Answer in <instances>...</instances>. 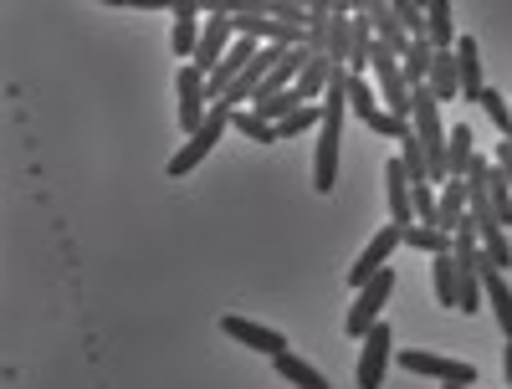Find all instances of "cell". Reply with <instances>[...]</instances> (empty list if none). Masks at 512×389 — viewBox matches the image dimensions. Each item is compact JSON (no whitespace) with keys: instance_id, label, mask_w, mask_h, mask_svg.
Instances as JSON below:
<instances>
[{"instance_id":"1","label":"cell","mask_w":512,"mask_h":389,"mask_svg":"<svg viewBox=\"0 0 512 389\" xmlns=\"http://www.w3.org/2000/svg\"><path fill=\"white\" fill-rule=\"evenodd\" d=\"M349 113H359V123L369 128V134H379V139H405V134H410V123H400V118L384 113L379 93L369 88L364 77H354V72H349Z\"/></svg>"},{"instance_id":"2","label":"cell","mask_w":512,"mask_h":389,"mask_svg":"<svg viewBox=\"0 0 512 389\" xmlns=\"http://www.w3.org/2000/svg\"><path fill=\"white\" fill-rule=\"evenodd\" d=\"M226 128H231V108H226V103H216V108H210V118L200 123V134H190V144H185L175 159H169V175L185 180L190 169H195V164H200L210 149H216V144L226 139Z\"/></svg>"},{"instance_id":"3","label":"cell","mask_w":512,"mask_h":389,"mask_svg":"<svg viewBox=\"0 0 512 389\" xmlns=\"http://www.w3.org/2000/svg\"><path fill=\"white\" fill-rule=\"evenodd\" d=\"M390 297H395V267H384L374 282L359 287V302H354L349 318H344V333H349V338H364V333L379 323V308H384Z\"/></svg>"},{"instance_id":"4","label":"cell","mask_w":512,"mask_h":389,"mask_svg":"<svg viewBox=\"0 0 512 389\" xmlns=\"http://www.w3.org/2000/svg\"><path fill=\"white\" fill-rule=\"evenodd\" d=\"M395 246H405V226H395V221H390V226H384L379 236H369V246L359 251V262L349 267V287L359 292L364 282H374V277H379L384 267H390V256H395Z\"/></svg>"},{"instance_id":"5","label":"cell","mask_w":512,"mask_h":389,"mask_svg":"<svg viewBox=\"0 0 512 389\" xmlns=\"http://www.w3.org/2000/svg\"><path fill=\"white\" fill-rule=\"evenodd\" d=\"M390 349H395L390 323H374V328L364 333V354H359V369H354V384H359V389H379V384H384V369H390Z\"/></svg>"},{"instance_id":"6","label":"cell","mask_w":512,"mask_h":389,"mask_svg":"<svg viewBox=\"0 0 512 389\" xmlns=\"http://www.w3.org/2000/svg\"><path fill=\"white\" fill-rule=\"evenodd\" d=\"M400 369L405 374H431L441 384H477V369L466 359H446V354H425V349H400Z\"/></svg>"},{"instance_id":"7","label":"cell","mask_w":512,"mask_h":389,"mask_svg":"<svg viewBox=\"0 0 512 389\" xmlns=\"http://www.w3.org/2000/svg\"><path fill=\"white\" fill-rule=\"evenodd\" d=\"M175 88H180V128H185V134H200V123L210 118V93H205V72H200L195 62H190V67H180Z\"/></svg>"},{"instance_id":"8","label":"cell","mask_w":512,"mask_h":389,"mask_svg":"<svg viewBox=\"0 0 512 389\" xmlns=\"http://www.w3.org/2000/svg\"><path fill=\"white\" fill-rule=\"evenodd\" d=\"M231 36H236V21L226 16V11H210L205 16V31H200V52H195V67L210 77L221 62H226V52H231Z\"/></svg>"},{"instance_id":"9","label":"cell","mask_w":512,"mask_h":389,"mask_svg":"<svg viewBox=\"0 0 512 389\" xmlns=\"http://www.w3.org/2000/svg\"><path fill=\"white\" fill-rule=\"evenodd\" d=\"M221 333L236 338V343H246V349H256V354H272V359L287 349V338L277 328H262V323H251V318H221Z\"/></svg>"},{"instance_id":"10","label":"cell","mask_w":512,"mask_h":389,"mask_svg":"<svg viewBox=\"0 0 512 389\" xmlns=\"http://www.w3.org/2000/svg\"><path fill=\"white\" fill-rule=\"evenodd\" d=\"M200 11H205L200 0H180V6H175V31H169L175 57H195L200 52V31H205V21H195Z\"/></svg>"},{"instance_id":"11","label":"cell","mask_w":512,"mask_h":389,"mask_svg":"<svg viewBox=\"0 0 512 389\" xmlns=\"http://www.w3.org/2000/svg\"><path fill=\"white\" fill-rule=\"evenodd\" d=\"M477 159V134L472 123H451V144H446V180H466Z\"/></svg>"},{"instance_id":"12","label":"cell","mask_w":512,"mask_h":389,"mask_svg":"<svg viewBox=\"0 0 512 389\" xmlns=\"http://www.w3.org/2000/svg\"><path fill=\"white\" fill-rule=\"evenodd\" d=\"M364 11H369V21H374V36L390 41V47L405 57V52H410V36H405V26H400L395 0H364Z\"/></svg>"},{"instance_id":"13","label":"cell","mask_w":512,"mask_h":389,"mask_svg":"<svg viewBox=\"0 0 512 389\" xmlns=\"http://www.w3.org/2000/svg\"><path fill=\"white\" fill-rule=\"evenodd\" d=\"M456 67H461V98H466V103H477L487 82H482V47H477L472 36H461V41H456Z\"/></svg>"},{"instance_id":"14","label":"cell","mask_w":512,"mask_h":389,"mask_svg":"<svg viewBox=\"0 0 512 389\" xmlns=\"http://www.w3.org/2000/svg\"><path fill=\"white\" fill-rule=\"evenodd\" d=\"M384 185H390V215H395V226H415V205H410V175H405V164L400 154L384 164Z\"/></svg>"},{"instance_id":"15","label":"cell","mask_w":512,"mask_h":389,"mask_svg":"<svg viewBox=\"0 0 512 389\" xmlns=\"http://www.w3.org/2000/svg\"><path fill=\"white\" fill-rule=\"evenodd\" d=\"M425 41H431L436 52H456V26H451V0H431L425 6Z\"/></svg>"},{"instance_id":"16","label":"cell","mask_w":512,"mask_h":389,"mask_svg":"<svg viewBox=\"0 0 512 389\" xmlns=\"http://www.w3.org/2000/svg\"><path fill=\"white\" fill-rule=\"evenodd\" d=\"M441 103H451V98H461V67H456V52H436V62H431V82H425Z\"/></svg>"},{"instance_id":"17","label":"cell","mask_w":512,"mask_h":389,"mask_svg":"<svg viewBox=\"0 0 512 389\" xmlns=\"http://www.w3.org/2000/svg\"><path fill=\"white\" fill-rule=\"evenodd\" d=\"M466 205H472V200H466V180H446L441 185V231H461L466 226Z\"/></svg>"},{"instance_id":"18","label":"cell","mask_w":512,"mask_h":389,"mask_svg":"<svg viewBox=\"0 0 512 389\" xmlns=\"http://www.w3.org/2000/svg\"><path fill=\"white\" fill-rule=\"evenodd\" d=\"M272 364H277V374H282L287 384H297V389H333V384H328V379H323L313 364H303V359H297L292 349H282Z\"/></svg>"},{"instance_id":"19","label":"cell","mask_w":512,"mask_h":389,"mask_svg":"<svg viewBox=\"0 0 512 389\" xmlns=\"http://www.w3.org/2000/svg\"><path fill=\"white\" fill-rule=\"evenodd\" d=\"M431 62H436V47H431V41H410V52L400 57V67H405V82H410V93L431 82Z\"/></svg>"},{"instance_id":"20","label":"cell","mask_w":512,"mask_h":389,"mask_svg":"<svg viewBox=\"0 0 512 389\" xmlns=\"http://www.w3.org/2000/svg\"><path fill=\"white\" fill-rule=\"evenodd\" d=\"M405 246H415V251H425V256H451L456 236L441 231V226H405Z\"/></svg>"},{"instance_id":"21","label":"cell","mask_w":512,"mask_h":389,"mask_svg":"<svg viewBox=\"0 0 512 389\" xmlns=\"http://www.w3.org/2000/svg\"><path fill=\"white\" fill-rule=\"evenodd\" d=\"M482 292H487L492 313H497V323H502V333H507V343H512V287L502 282V272H487V277H482Z\"/></svg>"},{"instance_id":"22","label":"cell","mask_w":512,"mask_h":389,"mask_svg":"<svg viewBox=\"0 0 512 389\" xmlns=\"http://www.w3.org/2000/svg\"><path fill=\"white\" fill-rule=\"evenodd\" d=\"M231 128H236V134H246L251 144H282L277 139V123H267L262 113H251V108H236L231 113Z\"/></svg>"},{"instance_id":"23","label":"cell","mask_w":512,"mask_h":389,"mask_svg":"<svg viewBox=\"0 0 512 389\" xmlns=\"http://www.w3.org/2000/svg\"><path fill=\"white\" fill-rule=\"evenodd\" d=\"M328 82H333V62L318 52V57L303 67V77H297V93H303V103H313L318 93H328Z\"/></svg>"},{"instance_id":"24","label":"cell","mask_w":512,"mask_h":389,"mask_svg":"<svg viewBox=\"0 0 512 389\" xmlns=\"http://www.w3.org/2000/svg\"><path fill=\"white\" fill-rule=\"evenodd\" d=\"M477 236H482V251H487V262L502 272V267H512V246H507V231L497 226V221H487V226H477Z\"/></svg>"},{"instance_id":"25","label":"cell","mask_w":512,"mask_h":389,"mask_svg":"<svg viewBox=\"0 0 512 389\" xmlns=\"http://www.w3.org/2000/svg\"><path fill=\"white\" fill-rule=\"evenodd\" d=\"M431 277H436L441 308H456V256H431Z\"/></svg>"},{"instance_id":"26","label":"cell","mask_w":512,"mask_h":389,"mask_svg":"<svg viewBox=\"0 0 512 389\" xmlns=\"http://www.w3.org/2000/svg\"><path fill=\"white\" fill-rule=\"evenodd\" d=\"M482 108H487V118L502 128V144H512V103L497 93V88H482V98H477Z\"/></svg>"},{"instance_id":"27","label":"cell","mask_w":512,"mask_h":389,"mask_svg":"<svg viewBox=\"0 0 512 389\" xmlns=\"http://www.w3.org/2000/svg\"><path fill=\"white\" fill-rule=\"evenodd\" d=\"M487 200H492L497 221H502V231H507V226H512V185L502 180V169H492V175H487Z\"/></svg>"},{"instance_id":"28","label":"cell","mask_w":512,"mask_h":389,"mask_svg":"<svg viewBox=\"0 0 512 389\" xmlns=\"http://www.w3.org/2000/svg\"><path fill=\"white\" fill-rule=\"evenodd\" d=\"M313 123H323V108L318 103H308V108H297L292 118H282L277 123V139H297V134H308Z\"/></svg>"},{"instance_id":"29","label":"cell","mask_w":512,"mask_h":389,"mask_svg":"<svg viewBox=\"0 0 512 389\" xmlns=\"http://www.w3.org/2000/svg\"><path fill=\"white\" fill-rule=\"evenodd\" d=\"M395 11H400V26L410 41H425V6H415V0H395Z\"/></svg>"},{"instance_id":"30","label":"cell","mask_w":512,"mask_h":389,"mask_svg":"<svg viewBox=\"0 0 512 389\" xmlns=\"http://www.w3.org/2000/svg\"><path fill=\"white\" fill-rule=\"evenodd\" d=\"M502 374H507V389H512V343L502 349Z\"/></svg>"},{"instance_id":"31","label":"cell","mask_w":512,"mask_h":389,"mask_svg":"<svg viewBox=\"0 0 512 389\" xmlns=\"http://www.w3.org/2000/svg\"><path fill=\"white\" fill-rule=\"evenodd\" d=\"M441 389H472V384H441Z\"/></svg>"}]
</instances>
